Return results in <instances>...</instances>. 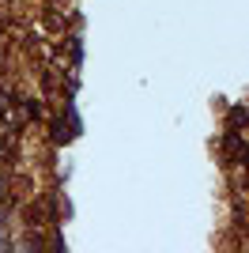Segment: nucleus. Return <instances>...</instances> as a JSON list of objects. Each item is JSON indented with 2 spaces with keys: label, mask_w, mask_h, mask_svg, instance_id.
<instances>
[{
  "label": "nucleus",
  "mask_w": 249,
  "mask_h": 253,
  "mask_svg": "<svg viewBox=\"0 0 249 253\" xmlns=\"http://www.w3.org/2000/svg\"><path fill=\"white\" fill-rule=\"evenodd\" d=\"M219 151L227 159V167H242V155H246V132L242 128H227L223 140H219Z\"/></svg>",
  "instance_id": "f257e3e1"
},
{
  "label": "nucleus",
  "mask_w": 249,
  "mask_h": 253,
  "mask_svg": "<svg viewBox=\"0 0 249 253\" xmlns=\"http://www.w3.org/2000/svg\"><path fill=\"white\" fill-rule=\"evenodd\" d=\"M19 110H23L27 117H31V121H42V114H45L38 98H19Z\"/></svg>",
  "instance_id": "f03ea898"
},
{
  "label": "nucleus",
  "mask_w": 249,
  "mask_h": 253,
  "mask_svg": "<svg viewBox=\"0 0 249 253\" xmlns=\"http://www.w3.org/2000/svg\"><path fill=\"white\" fill-rule=\"evenodd\" d=\"M49 132H53L57 144H68V140H72V132L64 128V117H53V121H49Z\"/></svg>",
  "instance_id": "7ed1b4c3"
},
{
  "label": "nucleus",
  "mask_w": 249,
  "mask_h": 253,
  "mask_svg": "<svg viewBox=\"0 0 249 253\" xmlns=\"http://www.w3.org/2000/svg\"><path fill=\"white\" fill-rule=\"evenodd\" d=\"M64 27H68V23H64L61 11H45V31L49 34H64Z\"/></svg>",
  "instance_id": "20e7f679"
},
{
  "label": "nucleus",
  "mask_w": 249,
  "mask_h": 253,
  "mask_svg": "<svg viewBox=\"0 0 249 253\" xmlns=\"http://www.w3.org/2000/svg\"><path fill=\"white\" fill-rule=\"evenodd\" d=\"M227 121H230V128H242L246 132V106H230V114H227Z\"/></svg>",
  "instance_id": "39448f33"
},
{
  "label": "nucleus",
  "mask_w": 249,
  "mask_h": 253,
  "mask_svg": "<svg viewBox=\"0 0 249 253\" xmlns=\"http://www.w3.org/2000/svg\"><path fill=\"white\" fill-rule=\"evenodd\" d=\"M8 201V178H4V170H0V204Z\"/></svg>",
  "instance_id": "423d86ee"
}]
</instances>
